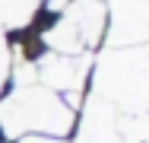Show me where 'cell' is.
<instances>
[{
	"instance_id": "1",
	"label": "cell",
	"mask_w": 149,
	"mask_h": 143,
	"mask_svg": "<svg viewBox=\"0 0 149 143\" xmlns=\"http://www.w3.org/2000/svg\"><path fill=\"white\" fill-rule=\"evenodd\" d=\"M95 92L118 111L140 114L149 105V45L118 48L98 57Z\"/></svg>"
},
{
	"instance_id": "2",
	"label": "cell",
	"mask_w": 149,
	"mask_h": 143,
	"mask_svg": "<svg viewBox=\"0 0 149 143\" xmlns=\"http://www.w3.org/2000/svg\"><path fill=\"white\" fill-rule=\"evenodd\" d=\"M0 127L10 140H19L26 130L63 137L73 127V108H67L45 86H16L10 99L0 102Z\"/></svg>"
},
{
	"instance_id": "3",
	"label": "cell",
	"mask_w": 149,
	"mask_h": 143,
	"mask_svg": "<svg viewBox=\"0 0 149 143\" xmlns=\"http://www.w3.org/2000/svg\"><path fill=\"white\" fill-rule=\"evenodd\" d=\"M108 6L102 0H76L63 10V19L45 32V45L57 54H86L105 32Z\"/></svg>"
},
{
	"instance_id": "4",
	"label": "cell",
	"mask_w": 149,
	"mask_h": 143,
	"mask_svg": "<svg viewBox=\"0 0 149 143\" xmlns=\"http://www.w3.org/2000/svg\"><path fill=\"white\" fill-rule=\"evenodd\" d=\"M89 51L86 54H57L48 51L35 64V80L45 83V89L51 92H79L86 83V70H89Z\"/></svg>"
},
{
	"instance_id": "5",
	"label": "cell",
	"mask_w": 149,
	"mask_h": 143,
	"mask_svg": "<svg viewBox=\"0 0 149 143\" xmlns=\"http://www.w3.org/2000/svg\"><path fill=\"white\" fill-rule=\"evenodd\" d=\"M111 45H140L149 38V0H114L111 3Z\"/></svg>"
},
{
	"instance_id": "6",
	"label": "cell",
	"mask_w": 149,
	"mask_h": 143,
	"mask_svg": "<svg viewBox=\"0 0 149 143\" xmlns=\"http://www.w3.org/2000/svg\"><path fill=\"white\" fill-rule=\"evenodd\" d=\"M41 0H0V26L6 29H22L35 16Z\"/></svg>"
},
{
	"instance_id": "7",
	"label": "cell",
	"mask_w": 149,
	"mask_h": 143,
	"mask_svg": "<svg viewBox=\"0 0 149 143\" xmlns=\"http://www.w3.org/2000/svg\"><path fill=\"white\" fill-rule=\"evenodd\" d=\"M10 73V51H6V41H3V26H0V86Z\"/></svg>"
},
{
	"instance_id": "8",
	"label": "cell",
	"mask_w": 149,
	"mask_h": 143,
	"mask_svg": "<svg viewBox=\"0 0 149 143\" xmlns=\"http://www.w3.org/2000/svg\"><path fill=\"white\" fill-rule=\"evenodd\" d=\"M19 143H63L60 137H48V134H32V137H19Z\"/></svg>"
},
{
	"instance_id": "9",
	"label": "cell",
	"mask_w": 149,
	"mask_h": 143,
	"mask_svg": "<svg viewBox=\"0 0 149 143\" xmlns=\"http://www.w3.org/2000/svg\"><path fill=\"white\" fill-rule=\"evenodd\" d=\"M48 6H51V10H67V6H70V0H48Z\"/></svg>"
}]
</instances>
